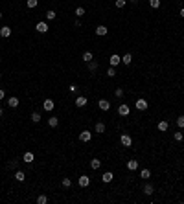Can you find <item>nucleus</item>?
<instances>
[{"instance_id":"1","label":"nucleus","mask_w":184,"mask_h":204,"mask_svg":"<svg viewBox=\"0 0 184 204\" xmlns=\"http://www.w3.org/2000/svg\"><path fill=\"white\" fill-rule=\"evenodd\" d=\"M134 107H136V110H147L149 103H147L144 98H138V99H136V103H134Z\"/></svg>"},{"instance_id":"2","label":"nucleus","mask_w":184,"mask_h":204,"mask_svg":"<svg viewBox=\"0 0 184 204\" xmlns=\"http://www.w3.org/2000/svg\"><path fill=\"white\" fill-rule=\"evenodd\" d=\"M120 142H121V145H124V147H131L133 145V138L129 134H121L120 136Z\"/></svg>"},{"instance_id":"3","label":"nucleus","mask_w":184,"mask_h":204,"mask_svg":"<svg viewBox=\"0 0 184 204\" xmlns=\"http://www.w3.org/2000/svg\"><path fill=\"white\" fill-rule=\"evenodd\" d=\"M79 140L85 142V144H87V142H90V140H92V132H90V131H81V132H79Z\"/></svg>"},{"instance_id":"4","label":"nucleus","mask_w":184,"mask_h":204,"mask_svg":"<svg viewBox=\"0 0 184 204\" xmlns=\"http://www.w3.org/2000/svg\"><path fill=\"white\" fill-rule=\"evenodd\" d=\"M129 112H131V108H129V105L121 103V105L118 107V114H120V116H129Z\"/></svg>"},{"instance_id":"5","label":"nucleus","mask_w":184,"mask_h":204,"mask_svg":"<svg viewBox=\"0 0 184 204\" xmlns=\"http://www.w3.org/2000/svg\"><path fill=\"white\" fill-rule=\"evenodd\" d=\"M109 63H111V66H118L121 63V57L118 55V53H112V55L109 57Z\"/></svg>"},{"instance_id":"6","label":"nucleus","mask_w":184,"mask_h":204,"mask_svg":"<svg viewBox=\"0 0 184 204\" xmlns=\"http://www.w3.org/2000/svg\"><path fill=\"white\" fill-rule=\"evenodd\" d=\"M35 30L39 31V33H48V24H46V22H37V26H35Z\"/></svg>"},{"instance_id":"7","label":"nucleus","mask_w":184,"mask_h":204,"mask_svg":"<svg viewBox=\"0 0 184 204\" xmlns=\"http://www.w3.org/2000/svg\"><path fill=\"white\" fill-rule=\"evenodd\" d=\"M77 184H79L81 188H87L88 184H90V178H88L87 175H81V176H79V180H77Z\"/></svg>"},{"instance_id":"8","label":"nucleus","mask_w":184,"mask_h":204,"mask_svg":"<svg viewBox=\"0 0 184 204\" xmlns=\"http://www.w3.org/2000/svg\"><path fill=\"white\" fill-rule=\"evenodd\" d=\"M74 103H76V107H77V108H83V107L87 105V98H85V96H77Z\"/></svg>"},{"instance_id":"9","label":"nucleus","mask_w":184,"mask_h":204,"mask_svg":"<svg viewBox=\"0 0 184 204\" xmlns=\"http://www.w3.org/2000/svg\"><path fill=\"white\" fill-rule=\"evenodd\" d=\"M53 107H55V103H53L52 99H44V103H43V108L46 112H50V110H53Z\"/></svg>"},{"instance_id":"10","label":"nucleus","mask_w":184,"mask_h":204,"mask_svg":"<svg viewBox=\"0 0 184 204\" xmlns=\"http://www.w3.org/2000/svg\"><path fill=\"white\" fill-rule=\"evenodd\" d=\"M33 158H35V156H33V153H31V151H26V153H24V156H22V160L26 162V164H33Z\"/></svg>"},{"instance_id":"11","label":"nucleus","mask_w":184,"mask_h":204,"mask_svg":"<svg viewBox=\"0 0 184 204\" xmlns=\"http://www.w3.org/2000/svg\"><path fill=\"white\" fill-rule=\"evenodd\" d=\"M107 31H109V30H107V26L99 24L98 28H96V35H99V37H105V35H107Z\"/></svg>"},{"instance_id":"12","label":"nucleus","mask_w":184,"mask_h":204,"mask_svg":"<svg viewBox=\"0 0 184 204\" xmlns=\"http://www.w3.org/2000/svg\"><path fill=\"white\" fill-rule=\"evenodd\" d=\"M9 35H11V28H9V26H4V28H0V37L8 39Z\"/></svg>"},{"instance_id":"13","label":"nucleus","mask_w":184,"mask_h":204,"mask_svg":"<svg viewBox=\"0 0 184 204\" xmlns=\"http://www.w3.org/2000/svg\"><path fill=\"white\" fill-rule=\"evenodd\" d=\"M98 107L101 108V110H109V108H111V103H109L107 99H99L98 101Z\"/></svg>"},{"instance_id":"14","label":"nucleus","mask_w":184,"mask_h":204,"mask_svg":"<svg viewBox=\"0 0 184 204\" xmlns=\"http://www.w3.org/2000/svg\"><path fill=\"white\" fill-rule=\"evenodd\" d=\"M112 178H114V175H112L111 171H107V173H103V175H101V180H103L105 184H109V182H112Z\"/></svg>"},{"instance_id":"15","label":"nucleus","mask_w":184,"mask_h":204,"mask_svg":"<svg viewBox=\"0 0 184 204\" xmlns=\"http://www.w3.org/2000/svg\"><path fill=\"white\" fill-rule=\"evenodd\" d=\"M8 105H9L11 108H17V107H18V98H17V96H11V98L8 99Z\"/></svg>"},{"instance_id":"16","label":"nucleus","mask_w":184,"mask_h":204,"mask_svg":"<svg viewBox=\"0 0 184 204\" xmlns=\"http://www.w3.org/2000/svg\"><path fill=\"white\" fill-rule=\"evenodd\" d=\"M140 176H142V178H144V180H149V178H151V169H142V171H140Z\"/></svg>"},{"instance_id":"17","label":"nucleus","mask_w":184,"mask_h":204,"mask_svg":"<svg viewBox=\"0 0 184 204\" xmlns=\"http://www.w3.org/2000/svg\"><path fill=\"white\" fill-rule=\"evenodd\" d=\"M138 164H140V162H136V160H129L127 162V169H129V171H136Z\"/></svg>"},{"instance_id":"18","label":"nucleus","mask_w":184,"mask_h":204,"mask_svg":"<svg viewBox=\"0 0 184 204\" xmlns=\"http://www.w3.org/2000/svg\"><path fill=\"white\" fill-rule=\"evenodd\" d=\"M48 125H50L52 129H55V127L59 125V118H57V116H52V118H48Z\"/></svg>"},{"instance_id":"19","label":"nucleus","mask_w":184,"mask_h":204,"mask_svg":"<svg viewBox=\"0 0 184 204\" xmlns=\"http://www.w3.org/2000/svg\"><path fill=\"white\" fill-rule=\"evenodd\" d=\"M168 127H169V123H168V120H162V121H158V131H160V132H164V131H168Z\"/></svg>"},{"instance_id":"20","label":"nucleus","mask_w":184,"mask_h":204,"mask_svg":"<svg viewBox=\"0 0 184 204\" xmlns=\"http://www.w3.org/2000/svg\"><path fill=\"white\" fill-rule=\"evenodd\" d=\"M94 132H105V123H103V121H98V123H96Z\"/></svg>"},{"instance_id":"21","label":"nucleus","mask_w":184,"mask_h":204,"mask_svg":"<svg viewBox=\"0 0 184 204\" xmlns=\"http://www.w3.org/2000/svg\"><path fill=\"white\" fill-rule=\"evenodd\" d=\"M121 63H124V64H131L133 63V55H131V53H125V55L121 57Z\"/></svg>"},{"instance_id":"22","label":"nucleus","mask_w":184,"mask_h":204,"mask_svg":"<svg viewBox=\"0 0 184 204\" xmlns=\"http://www.w3.org/2000/svg\"><path fill=\"white\" fill-rule=\"evenodd\" d=\"M99 166H101V160L99 158H92L90 160V167L92 169H99Z\"/></svg>"},{"instance_id":"23","label":"nucleus","mask_w":184,"mask_h":204,"mask_svg":"<svg viewBox=\"0 0 184 204\" xmlns=\"http://www.w3.org/2000/svg\"><path fill=\"white\" fill-rule=\"evenodd\" d=\"M15 180L24 182V180H26V173H24V171H17V173H15Z\"/></svg>"},{"instance_id":"24","label":"nucleus","mask_w":184,"mask_h":204,"mask_svg":"<svg viewBox=\"0 0 184 204\" xmlns=\"http://www.w3.org/2000/svg\"><path fill=\"white\" fill-rule=\"evenodd\" d=\"M44 17H46V18H48V20H53V18H55V17H57V13H55V11H53V9H48V11H46V13H44Z\"/></svg>"},{"instance_id":"25","label":"nucleus","mask_w":184,"mask_h":204,"mask_svg":"<svg viewBox=\"0 0 184 204\" xmlns=\"http://www.w3.org/2000/svg\"><path fill=\"white\" fill-rule=\"evenodd\" d=\"M144 193H146V195H153V193H155V188H153L151 184H146V186H144Z\"/></svg>"},{"instance_id":"26","label":"nucleus","mask_w":184,"mask_h":204,"mask_svg":"<svg viewBox=\"0 0 184 204\" xmlns=\"http://www.w3.org/2000/svg\"><path fill=\"white\" fill-rule=\"evenodd\" d=\"M94 59V55H92V52H85L83 53V61H85V63H90V61Z\"/></svg>"},{"instance_id":"27","label":"nucleus","mask_w":184,"mask_h":204,"mask_svg":"<svg viewBox=\"0 0 184 204\" xmlns=\"http://www.w3.org/2000/svg\"><path fill=\"white\" fill-rule=\"evenodd\" d=\"M87 64H88V70H90V72H96V70H98V63H96L94 59L90 61V63H87Z\"/></svg>"},{"instance_id":"28","label":"nucleus","mask_w":184,"mask_h":204,"mask_svg":"<svg viewBox=\"0 0 184 204\" xmlns=\"http://www.w3.org/2000/svg\"><path fill=\"white\" fill-rule=\"evenodd\" d=\"M61 184H63V188H70V186H72V180L68 178V176H63V180H61Z\"/></svg>"},{"instance_id":"29","label":"nucleus","mask_w":184,"mask_h":204,"mask_svg":"<svg viewBox=\"0 0 184 204\" xmlns=\"http://www.w3.org/2000/svg\"><path fill=\"white\" fill-rule=\"evenodd\" d=\"M37 4H39V0H26V6H28L30 9H33V8H37Z\"/></svg>"},{"instance_id":"30","label":"nucleus","mask_w":184,"mask_h":204,"mask_svg":"<svg viewBox=\"0 0 184 204\" xmlns=\"http://www.w3.org/2000/svg\"><path fill=\"white\" fill-rule=\"evenodd\" d=\"M149 6H151L153 9H158L160 8V0H149Z\"/></svg>"},{"instance_id":"31","label":"nucleus","mask_w":184,"mask_h":204,"mask_svg":"<svg viewBox=\"0 0 184 204\" xmlns=\"http://www.w3.org/2000/svg\"><path fill=\"white\" fill-rule=\"evenodd\" d=\"M31 121H33V123H39V121H40V114L39 112H33L31 114Z\"/></svg>"},{"instance_id":"32","label":"nucleus","mask_w":184,"mask_h":204,"mask_svg":"<svg viewBox=\"0 0 184 204\" xmlns=\"http://www.w3.org/2000/svg\"><path fill=\"white\" fill-rule=\"evenodd\" d=\"M37 202L39 204H46V202H48V197H46V195H39L37 197Z\"/></svg>"},{"instance_id":"33","label":"nucleus","mask_w":184,"mask_h":204,"mask_svg":"<svg viewBox=\"0 0 184 204\" xmlns=\"http://www.w3.org/2000/svg\"><path fill=\"white\" fill-rule=\"evenodd\" d=\"M76 15H77V18H79V17H83V15H85V8L77 6V8H76Z\"/></svg>"},{"instance_id":"34","label":"nucleus","mask_w":184,"mask_h":204,"mask_svg":"<svg viewBox=\"0 0 184 204\" xmlns=\"http://www.w3.org/2000/svg\"><path fill=\"white\" fill-rule=\"evenodd\" d=\"M173 138H175L177 142H182V140H184V134L179 131V132H175V134H173Z\"/></svg>"},{"instance_id":"35","label":"nucleus","mask_w":184,"mask_h":204,"mask_svg":"<svg viewBox=\"0 0 184 204\" xmlns=\"http://www.w3.org/2000/svg\"><path fill=\"white\" fill-rule=\"evenodd\" d=\"M107 76H109V77H114V76H116V70H114V66H111V68L107 70Z\"/></svg>"},{"instance_id":"36","label":"nucleus","mask_w":184,"mask_h":204,"mask_svg":"<svg viewBox=\"0 0 184 204\" xmlns=\"http://www.w3.org/2000/svg\"><path fill=\"white\" fill-rule=\"evenodd\" d=\"M114 4H116V8H120V9H121V8H124V6L127 4V0H116Z\"/></svg>"},{"instance_id":"37","label":"nucleus","mask_w":184,"mask_h":204,"mask_svg":"<svg viewBox=\"0 0 184 204\" xmlns=\"http://www.w3.org/2000/svg\"><path fill=\"white\" fill-rule=\"evenodd\" d=\"M177 125H179L180 129H184V116H179V118H177Z\"/></svg>"},{"instance_id":"38","label":"nucleus","mask_w":184,"mask_h":204,"mask_svg":"<svg viewBox=\"0 0 184 204\" xmlns=\"http://www.w3.org/2000/svg\"><path fill=\"white\" fill-rule=\"evenodd\" d=\"M114 96H116V98H121V96H124V88H116V90H114Z\"/></svg>"},{"instance_id":"39","label":"nucleus","mask_w":184,"mask_h":204,"mask_svg":"<svg viewBox=\"0 0 184 204\" xmlns=\"http://www.w3.org/2000/svg\"><path fill=\"white\" fill-rule=\"evenodd\" d=\"M68 92L76 94V92H77V86H76V85H70V86H68Z\"/></svg>"},{"instance_id":"40","label":"nucleus","mask_w":184,"mask_h":204,"mask_svg":"<svg viewBox=\"0 0 184 204\" xmlns=\"http://www.w3.org/2000/svg\"><path fill=\"white\" fill-rule=\"evenodd\" d=\"M4 96H6V90H4V88H0V101L4 99Z\"/></svg>"},{"instance_id":"41","label":"nucleus","mask_w":184,"mask_h":204,"mask_svg":"<svg viewBox=\"0 0 184 204\" xmlns=\"http://www.w3.org/2000/svg\"><path fill=\"white\" fill-rule=\"evenodd\" d=\"M74 24H76V28H81V20L79 18H76V22H74Z\"/></svg>"},{"instance_id":"42","label":"nucleus","mask_w":184,"mask_h":204,"mask_svg":"<svg viewBox=\"0 0 184 204\" xmlns=\"http://www.w3.org/2000/svg\"><path fill=\"white\" fill-rule=\"evenodd\" d=\"M180 17H182V18H184V8H182V9H180Z\"/></svg>"},{"instance_id":"43","label":"nucleus","mask_w":184,"mask_h":204,"mask_svg":"<svg viewBox=\"0 0 184 204\" xmlns=\"http://www.w3.org/2000/svg\"><path fill=\"white\" fill-rule=\"evenodd\" d=\"M2 114H4V110H2V107H0V116H2Z\"/></svg>"},{"instance_id":"44","label":"nucleus","mask_w":184,"mask_h":204,"mask_svg":"<svg viewBox=\"0 0 184 204\" xmlns=\"http://www.w3.org/2000/svg\"><path fill=\"white\" fill-rule=\"evenodd\" d=\"M0 18H2V13H0Z\"/></svg>"},{"instance_id":"45","label":"nucleus","mask_w":184,"mask_h":204,"mask_svg":"<svg viewBox=\"0 0 184 204\" xmlns=\"http://www.w3.org/2000/svg\"><path fill=\"white\" fill-rule=\"evenodd\" d=\"M0 77H2V72H0Z\"/></svg>"},{"instance_id":"46","label":"nucleus","mask_w":184,"mask_h":204,"mask_svg":"<svg viewBox=\"0 0 184 204\" xmlns=\"http://www.w3.org/2000/svg\"><path fill=\"white\" fill-rule=\"evenodd\" d=\"M0 63H2V61H0Z\"/></svg>"}]
</instances>
